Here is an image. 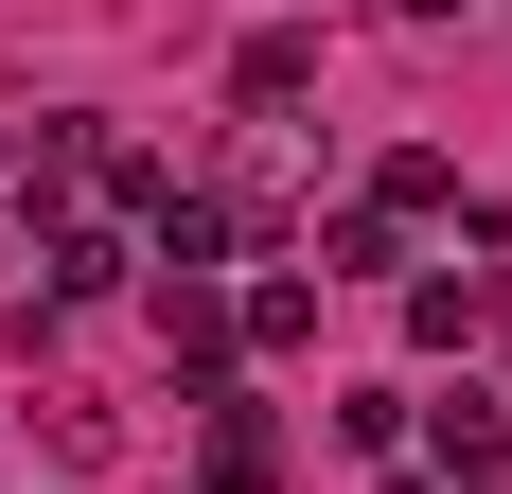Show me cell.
Returning <instances> with one entry per match:
<instances>
[{"instance_id": "6da1fadb", "label": "cell", "mask_w": 512, "mask_h": 494, "mask_svg": "<svg viewBox=\"0 0 512 494\" xmlns=\"http://www.w3.org/2000/svg\"><path fill=\"white\" fill-rule=\"evenodd\" d=\"M424 477H442V494H512V389L424 406Z\"/></svg>"}, {"instance_id": "5b68a950", "label": "cell", "mask_w": 512, "mask_h": 494, "mask_svg": "<svg viewBox=\"0 0 512 494\" xmlns=\"http://www.w3.org/2000/svg\"><path fill=\"white\" fill-rule=\"evenodd\" d=\"M159 336H177V371L212 389V371H230V283H159Z\"/></svg>"}, {"instance_id": "ba28073f", "label": "cell", "mask_w": 512, "mask_h": 494, "mask_svg": "<svg viewBox=\"0 0 512 494\" xmlns=\"http://www.w3.org/2000/svg\"><path fill=\"white\" fill-rule=\"evenodd\" d=\"M371 212H389V230H424V212H460V159H424V142H407L389 177H371Z\"/></svg>"}, {"instance_id": "52a82bcc", "label": "cell", "mask_w": 512, "mask_h": 494, "mask_svg": "<svg viewBox=\"0 0 512 494\" xmlns=\"http://www.w3.org/2000/svg\"><path fill=\"white\" fill-rule=\"evenodd\" d=\"M389 265H407L389 212H336V230H318V283H389Z\"/></svg>"}, {"instance_id": "277c9868", "label": "cell", "mask_w": 512, "mask_h": 494, "mask_svg": "<svg viewBox=\"0 0 512 494\" xmlns=\"http://www.w3.org/2000/svg\"><path fill=\"white\" fill-rule=\"evenodd\" d=\"M301 89H318V36H301V18H265V36H230V106H265V124H283Z\"/></svg>"}, {"instance_id": "4fadbf2b", "label": "cell", "mask_w": 512, "mask_h": 494, "mask_svg": "<svg viewBox=\"0 0 512 494\" xmlns=\"http://www.w3.org/2000/svg\"><path fill=\"white\" fill-rule=\"evenodd\" d=\"M0 177H18V142H0Z\"/></svg>"}, {"instance_id": "30bf717a", "label": "cell", "mask_w": 512, "mask_h": 494, "mask_svg": "<svg viewBox=\"0 0 512 494\" xmlns=\"http://www.w3.org/2000/svg\"><path fill=\"white\" fill-rule=\"evenodd\" d=\"M407 336H424V353H460V336H495V300H477V283H407Z\"/></svg>"}, {"instance_id": "7c38bea8", "label": "cell", "mask_w": 512, "mask_h": 494, "mask_svg": "<svg viewBox=\"0 0 512 494\" xmlns=\"http://www.w3.org/2000/svg\"><path fill=\"white\" fill-rule=\"evenodd\" d=\"M389 494H442V477H389Z\"/></svg>"}, {"instance_id": "3957f363", "label": "cell", "mask_w": 512, "mask_h": 494, "mask_svg": "<svg viewBox=\"0 0 512 494\" xmlns=\"http://www.w3.org/2000/svg\"><path fill=\"white\" fill-rule=\"evenodd\" d=\"M124 265H142V230H124V212H71V230L36 247V300H106Z\"/></svg>"}, {"instance_id": "7a4b0ae2", "label": "cell", "mask_w": 512, "mask_h": 494, "mask_svg": "<svg viewBox=\"0 0 512 494\" xmlns=\"http://www.w3.org/2000/svg\"><path fill=\"white\" fill-rule=\"evenodd\" d=\"M212 406V442H195V494H283V424L265 406H230V389H195Z\"/></svg>"}, {"instance_id": "8fae6325", "label": "cell", "mask_w": 512, "mask_h": 494, "mask_svg": "<svg viewBox=\"0 0 512 494\" xmlns=\"http://www.w3.org/2000/svg\"><path fill=\"white\" fill-rule=\"evenodd\" d=\"M389 18H477V0H389Z\"/></svg>"}, {"instance_id": "9c48e42d", "label": "cell", "mask_w": 512, "mask_h": 494, "mask_svg": "<svg viewBox=\"0 0 512 494\" xmlns=\"http://www.w3.org/2000/svg\"><path fill=\"white\" fill-rule=\"evenodd\" d=\"M124 442V406H89V389H36V459H106Z\"/></svg>"}, {"instance_id": "8992f818", "label": "cell", "mask_w": 512, "mask_h": 494, "mask_svg": "<svg viewBox=\"0 0 512 494\" xmlns=\"http://www.w3.org/2000/svg\"><path fill=\"white\" fill-rule=\"evenodd\" d=\"M318 336V283H248L230 300V353H301Z\"/></svg>"}]
</instances>
